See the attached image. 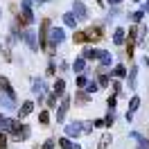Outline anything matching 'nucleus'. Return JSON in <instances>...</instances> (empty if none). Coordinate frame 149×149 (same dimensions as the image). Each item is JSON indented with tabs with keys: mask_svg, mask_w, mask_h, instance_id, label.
<instances>
[{
	"mask_svg": "<svg viewBox=\"0 0 149 149\" xmlns=\"http://www.w3.org/2000/svg\"><path fill=\"white\" fill-rule=\"evenodd\" d=\"M97 86H102V88L109 86V77H106V72H104V68L97 70Z\"/></svg>",
	"mask_w": 149,
	"mask_h": 149,
	"instance_id": "2eb2a0df",
	"label": "nucleus"
},
{
	"mask_svg": "<svg viewBox=\"0 0 149 149\" xmlns=\"http://www.w3.org/2000/svg\"><path fill=\"white\" fill-rule=\"evenodd\" d=\"M68 109H70V97H63V100H61V104H59V111H56V122H63Z\"/></svg>",
	"mask_w": 149,
	"mask_h": 149,
	"instance_id": "1a4fd4ad",
	"label": "nucleus"
},
{
	"mask_svg": "<svg viewBox=\"0 0 149 149\" xmlns=\"http://www.w3.org/2000/svg\"><path fill=\"white\" fill-rule=\"evenodd\" d=\"M38 122H41V124H47V122H50V113L41 111V113H38Z\"/></svg>",
	"mask_w": 149,
	"mask_h": 149,
	"instance_id": "cd10ccee",
	"label": "nucleus"
},
{
	"mask_svg": "<svg viewBox=\"0 0 149 149\" xmlns=\"http://www.w3.org/2000/svg\"><path fill=\"white\" fill-rule=\"evenodd\" d=\"M113 74H115L118 79H122V77H127V68H124L122 63H118L115 68H113Z\"/></svg>",
	"mask_w": 149,
	"mask_h": 149,
	"instance_id": "4be33fe9",
	"label": "nucleus"
},
{
	"mask_svg": "<svg viewBox=\"0 0 149 149\" xmlns=\"http://www.w3.org/2000/svg\"><path fill=\"white\" fill-rule=\"evenodd\" d=\"M77 86H79V88H86V86H88V79H86V74H79V77H77Z\"/></svg>",
	"mask_w": 149,
	"mask_h": 149,
	"instance_id": "c85d7f7f",
	"label": "nucleus"
},
{
	"mask_svg": "<svg viewBox=\"0 0 149 149\" xmlns=\"http://www.w3.org/2000/svg\"><path fill=\"white\" fill-rule=\"evenodd\" d=\"M63 23L68 25V27H74V25H77V16L70 11V14H65V16H63Z\"/></svg>",
	"mask_w": 149,
	"mask_h": 149,
	"instance_id": "412c9836",
	"label": "nucleus"
},
{
	"mask_svg": "<svg viewBox=\"0 0 149 149\" xmlns=\"http://www.w3.org/2000/svg\"><path fill=\"white\" fill-rule=\"evenodd\" d=\"M142 11H147V14H149V0L145 2V9H142Z\"/></svg>",
	"mask_w": 149,
	"mask_h": 149,
	"instance_id": "ea45409f",
	"label": "nucleus"
},
{
	"mask_svg": "<svg viewBox=\"0 0 149 149\" xmlns=\"http://www.w3.org/2000/svg\"><path fill=\"white\" fill-rule=\"evenodd\" d=\"M52 93H54L56 97H61V95L65 93V81H63V79H56V81H54V91H52Z\"/></svg>",
	"mask_w": 149,
	"mask_h": 149,
	"instance_id": "f3484780",
	"label": "nucleus"
},
{
	"mask_svg": "<svg viewBox=\"0 0 149 149\" xmlns=\"http://www.w3.org/2000/svg\"><path fill=\"white\" fill-rule=\"evenodd\" d=\"M84 133V122H70L65 127V138H79Z\"/></svg>",
	"mask_w": 149,
	"mask_h": 149,
	"instance_id": "7ed1b4c3",
	"label": "nucleus"
},
{
	"mask_svg": "<svg viewBox=\"0 0 149 149\" xmlns=\"http://www.w3.org/2000/svg\"><path fill=\"white\" fill-rule=\"evenodd\" d=\"M0 88H2V91H5L7 95H9V97H14V100H16V93H14V88H11L9 79H5V77H0Z\"/></svg>",
	"mask_w": 149,
	"mask_h": 149,
	"instance_id": "ddd939ff",
	"label": "nucleus"
},
{
	"mask_svg": "<svg viewBox=\"0 0 149 149\" xmlns=\"http://www.w3.org/2000/svg\"><path fill=\"white\" fill-rule=\"evenodd\" d=\"M47 106H50V109H54V106H56V95H54V93L47 97Z\"/></svg>",
	"mask_w": 149,
	"mask_h": 149,
	"instance_id": "72a5a7b5",
	"label": "nucleus"
},
{
	"mask_svg": "<svg viewBox=\"0 0 149 149\" xmlns=\"http://www.w3.org/2000/svg\"><path fill=\"white\" fill-rule=\"evenodd\" d=\"M72 41H74V43H84V41H86V32H74Z\"/></svg>",
	"mask_w": 149,
	"mask_h": 149,
	"instance_id": "bb28decb",
	"label": "nucleus"
},
{
	"mask_svg": "<svg viewBox=\"0 0 149 149\" xmlns=\"http://www.w3.org/2000/svg\"><path fill=\"white\" fill-rule=\"evenodd\" d=\"M74 102H77V104H86V102H88V93H81V91H79L77 97H74Z\"/></svg>",
	"mask_w": 149,
	"mask_h": 149,
	"instance_id": "b1692460",
	"label": "nucleus"
},
{
	"mask_svg": "<svg viewBox=\"0 0 149 149\" xmlns=\"http://www.w3.org/2000/svg\"><path fill=\"white\" fill-rule=\"evenodd\" d=\"M120 81H118V79H115V81H113V95H120Z\"/></svg>",
	"mask_w": 149,
	"mask_h": 149,
	"instance_id": "c9c22d12",
	"label": "nucleus"
},
{
	"mask_svg": "<svg viewBox=\"0 0 149 149\" xmlns=\"http://www.w3.org/2000/svg\"><path fill=\"white\" fill-rule=\"evenodd\" d=\"M29 133H32V131H29L27 124L18 122V127L11 131V138H14V140H27V138H29Z\"/></svg>",
	"mask_w": 149,
	"mask_h": 149,
	"instance_id": "39448f33",
	"label": "nucleus"
},
{
	"mask_svg": "<svg viewBox=\"0 0 149 149\" xmlns=\"http://www.w3.org/2000/svg\"><path fill=\"white\" fill-rule=\"evenodd\" d=\"M32 88H34V93H36L38 97H41V95H43V91H45V81H43V79H34Z\"/></svg>",
	"mask_w": 149,
	"mask_h": 149,
	"instance_id": "aec40b11",
	"label": "nucleus"
},
{
	"mask_svg": "<svg viewBox=\"0 0 149 149\" xmlns=\"http://www.w3.org/2000/svg\"><path fill=\"white\" fill-rule=\"evenodd\" d=\"M142 16H145V11H136V14H131L129 18L133 20V23H140V20H142Z\"/></svg>",
	"mask_w": 149,
	"mask_h": 149,
	"instance_id": "7c9ffc66",
	"label": "nucleus"
},
{
	"mask_svg": "<svg viewBox=\"0 0 149 149\" xmlns=\"http://www.w3.org/2000/svg\"><path fill=\"white\" fill-rule=\"evenodd\" d=\"M0 14H2V11H0Z\"/></svg>",
	"mask_w": 149,
	"mask_h": 149,
	"instance_id": "a18cd8bd",
	"label": "nucleus"
},
{
	"mask_svg": "<svg viewBox=\"0 0 149 149\" xmlns=\"http://www.w3.org/2000/svg\"><path fill=\"white\" fill-rule=\"evenodd\" d=\"M59 147H61V149H72L74 145L70 142V138H61V140H59Z\"/></svg>",
	"mask_w": 149,
	"mask_h": 149,
	"instance_id": "393cba45",
	"label": "nucleus"
},
{
	"mask_svg": "<svg viewBox=\"0 0 149 149\" xmlns=\"http://www.w3.org/2000/svg\"><path fill=\"white\" fill-rule=\"evenodd\" d=\"M131 138L138 140V149H149V140H147V138H142L140 133H131Z\"/></svg>",
	"mask_w": 149,
	"mask_h": 149,
	"instance_id": "a211bd4d",
	"label": "nucleus"
},
{
	"mask_svg": "<svg viewBox=\"0 0 149 149\" xmlns=\"http://www.w3.org/2000/svg\"><path fill=\"white\" fill-rule=\"evenodd\" d=\"M50 18H43L41 20V29H38V47H45L47 43V36H50Z\"/></svg>",
	"mask_w": 149,
	"mask_h": 149,
	"instance_id": "f257e3e1",
	"label": "nucleus"
},
{
	"mask_svg": "<svg viewBox=\"0 0 149 149\" xmlns=\"http://www.w3.org/2000/svg\"><path fill=\"white\" fill-rule=\"evenodd\" d=\"M131 2H140V0H131Z\"/></svg>",
	"mask_w": 149,
	"mask_h": 149,
	"instance_id": "37998d69",
	"label": "nucleus"
},
{
	"mask_svg": "<svg viewBox=\"0 0 149 149\" xmlns=\"http://www.w3.org/2000/svg\"><path fill=\"white\" fill-rule=\"evenodd\" d=\"M52 147H54V140H45V145H43L41 149H52ZM36 149H38V147H36Z\"/></svg>",
	"mask_w": 149,
	"mask_h": 149,
	"instance_id": "4c0bfd02",
	"label": "nucleus"
},
{
	"mask_svg": "<svg viewBox=\"0 0 149 149\" xmlns=\"http://www.w3.org/2000/svg\"><path fill=\"white\" fill-rule=\"evenodd\" d=\"M138 106H140V97L136 95V97H131V102H129V111H127V120H131V118H133V113L138 111Z\"/></svg>",
	"mask_w": 149,
	"mask_h": 149,
	"instance_id": "f8f14e48",
	"label": "nucleus"
},
{
	"mask_svg": "<svg viewBox=\"0 0 149 149\" xmlns=\"http://www.w3.org/2000/svg\"><path fill=\"white\" fill-rule=\"evenodd\" d=\"M34 111V102H23V106L18 109V113H20V118H25V115H29V113Z\"/></svg>",
	"mask_w": 149,
	"mask_h": 149,
	"instance_id": "dca6fc26",
	"label": "nucleus"
},
{
	"mask_svg": "<svg viewBox=\"0 0 149 149\" xmlns=\"http://www.w3.org/2000/svg\"><path fill=\"white\" fill-rule=\"evenodd\" d=\"M23 38H25V43L29 45V50H38V36H36V32L27 29V32L23 34Z\"/></svg>",
	"mask_w": 149,
	"mask_h": 149,
	"instance_id": "6e6552de",
	"label": "nucleus"
},
{
	"mask_svg": "<svg viewBox=\"0 0 149 149\" xmlns=\"http://www.w3.org/2000/svg\"><path fill=\"white\" fill-rule=\"evenodd\" d=\"M102 54H104V50H97V47H86L84 52H81V56H84L86 61L88 59H102Z\"/></svg>",
	"mask_w": 149,
	"mask_h": 149,
	"instance_id": "9b49d317",
	"label": "nucleus"
},
{
	"mask_svg": "<svg viewBox=\"0 0 149 149\" xmlns=\"http://www.w3.org/2000/svg\"><path fill=\"white\" fill-rule=\"evenodd\" d=\"M113 122H115V115H113V111H109V115L104 118V124H106V127H113Z\"/></svg>",
	"mask_w": 149,
	"mask_h": 149,
	"instance_id": "c756f323",
	"label": "nucleus"
},
{
	"mask_svg": "<svg viewBox=\"0 0 149 149\" xmlns=\"http://www.w3.org/2000/svg\"><path fill=\"white\" fill-rule=\"evenodd\" d=\"M72 70H74V72H84V70H86V59H84V56L74 59V63H72Z\"/></svg>",
	"mask_w": 149,
	"mask_h": 149,
	"instance_id": "6ab92c4d",
	"label": "nucleus"
},
{
	"mask_svg": "<svg viewBox=\"0 0 149 149\" xmlns=\"http://www.w3.org/2000/svg\"><path fill=\"white\" fill-rule=\"evenodd\" d=\"M0 106H2V109H16V100L9 97L2 88H0Z\"/></svg>",
	"mask_w": 149,
	"mask_h": 149,
	"instance_id": "9d476101",
	"label": "nucleus"
},
{
	"mask_svg": "<svg viewBox=\"0 0 149 149\" xmlns=\"http://www.w3.org/2000/svg\"><path fill=\"white\" fill-rule=\"evenodd\" d=\"M102 38H104V29L102 27H97V25H95V27H88V29H86V41H88V43H100Z\"/></svg>",
	"mask_w": 149,
	"mask_h": 149,
	"instance_id": "20e7f679",
	"label": "nucleus"
},
{
	"mask_svg": "<svg viewBox=\"0 0 149 149\" xmlns=\"http://www.w3.org/2000/svg\"><path fill=\"white\" fill-rule=\"evenodd\" d=\"M111 59H113V54H109V52H104V54H102V59H100V61H102V68H106V65H111Z\"/></svg>",
	"mask_w": 149,
	"mask_h": 149,
	"instance_id": "a878e982",
	"label": "nucleus"
},
{
	"mask_svg": "<svg viewBox=\"0 0 149 149\" xmlns=\"http://www.w3.org/2000/svg\"><path fill=\"white\" fill-rule=\"evenodd\" d=\"M0 52H2V45H0Z\"/></svg>",
	"mask_w": 149,
	"mask_h": 149,
	"instance_id": "c03bdc74",
	"label": "nucleus"
},
{
	"mask_svg": "<svg viewBox=\"0 0 149 149\" xmlns=\"http://www.w3.org/2000/svg\"><path fill=\"white\" fill-rule=\"evenodd\" d=\"M124 38H127V34H124V29H122V27H118L115 32H113V43H115V45H122Z\"/></svg>",
	"mask_w": 149,
	"mask_h": 149,
	"instance_id": "4468645a",
	"label": "nucleus"
},
{
	"mask_svg": "<svg viewBox=\"0 0 149 149\" xmlns=\"http://www.w3.org/2000/svg\"><path fill=\"white\" fill-rule=\"evenodd\" d=\"M72 14L77 16V20L88 18V9H86V5L81 2V0H72Z\"/></svg>",
	"mask_w": 149,
	"mask_h": 149,
	"instance_id": "423d86ee",
	"label": "nucleus"
},
{
	"mask_svg": "<svg viewBox=\"0 0 149 149\" xmlns=\"http://www.w3.org/2000/svg\"><path fill=\"white\" fill-rule=\"evenodd\" d=\"M36 2H38V5H45V2H47V0H36Z\"/></svg>",
	"mask_w": 149,
	"mask_h": 149,
	"instance_id": "a19ab883",
	"label": "nucleus"
},
{
	"mask_svg": "<svg viewBox=\"0 0 149 149\" xmlns=\"http://www.w3.org/2000/svg\"><path fill=\"white\" fill-rule=\"evenodd\" d=\"M72 149H81V147H79V145H74V147H72Z\"/></svg>",
	"mask_w": 149,
	"mask_h": 149,
	"instance_id": "79ce46f5",
	"label": "nucleus"
},
{
	"mask_svg": "<svg viewBox=\"0 0 149 149\" xmlns=\"http://www.w3.org/2000/svg\"><path fill=\"white\" fill-rule=\"evenodd\" d=\"M95 127H104V120H95L93 122V129H95Z\"/></svg>",
	"mask_w": 149,
	"mask_h": 149,
	"instance_id": "58836bf2",
	"label": "nucleus"
},
{
	"mask_svg": "<svg viewBox=\"0 0 149 149\" xmlns=\"http://www.w3.org/2000/svg\"><path fill=\"white\" fill-rule=\"evenodd\" d=\"M5 147H7V136L0 131V149H5Z\"/></svg>",
	"mask_w": 149,
	"mask_h": 149,
	"instance_id": "f704fd0d",
	"label": "nucleus"
},
{
	"mask_svg": "<svg viewBox=\"0 0 149 149\" xmlns=\"http://www.w3.org/2000/svg\"><path fill=\"white\" fill-rule=\"evenodd\" d=\"M20 7H23V18L18 16V23H20V25H29V23L34 20V14H32V2H29V0H23V2H20Z\"/></svg>",
	"mask_w": 149,
	"mask_h": 149,
	"instance_id": "f03ea898",
	"label": "nucleus"
},
{
	"mask_svg": "<svg viewBox=\"0 0 149 149\" xmlns=\"http://www.w3.org/2000/svg\"><path fill=\"white\" fill-rule=\"evenodd\" d=\"M136 77H138V68H131V70H129V86H131V91L136 88Z\"/></svg>",
	"mask_w": 149,
	"mask_h": 149,
	"instance_id": "5701e85b",
	"label": "nucleus"
},
{
	"mask_svg": "<svg viewBox=\"0 0 149 149\" xmlns=\"http://www.w3.org/2000/svg\"><path fill=\"white\" fill-rule=\"evenodd\" d=\"M109 142H111V136H109V133H106V136H104V138H102V142H100V147H106V145H109Z\"/></svg>",
	"mask_w": 149,
	"mask_h": 149,
	"instance_id": "e433bc0d",
	"label": "nucleus"
},
{
	"mask_svg": "<svg viewBox=\"0 0 149 149\" xmlns=\"http://www.w3.org/2000/svg\"><path fill=\"white\" fill-rule=\"evenodd\" d=\"M100 86H97V81H88V86H86V93H95Z\"/></svg>",
	"mask_w": 149,
	"mask_h": 149,
	"instance_id": "2f4dec72",
	"label": "nucleus"
},
{
	"mask_svg": "<svg viewBox=\"0 0 149 149\" xmlns=\"http://www.w3.org/2000/svg\"><path fill=\"white\" fill-rule=\"evenodd\" d=\"M115 102H118V95H111V97H109V111H113V109H115Z\"/></svg>",
	"mask_w": 149,
	"mask_h": 149,
	"instance_id": "473e14b6",
	"label": "nucleus"
},
{
	"mask_svg": "<svg viewBox=\"0 0 149 149\" xmlns=\"http://www.w3.org/2000/svg\"><path fill=\"white\" fill-rule=\"evenodd\" d=\"M18 127V120H14V118H7V115H0V131L5 133V131H14Z\"/></svg>",
	"mask_w": 149,
	"mask_h": 149,
	"instance_id": "0eeeda50",
	"label": "nucleus"
}]
</instances>
